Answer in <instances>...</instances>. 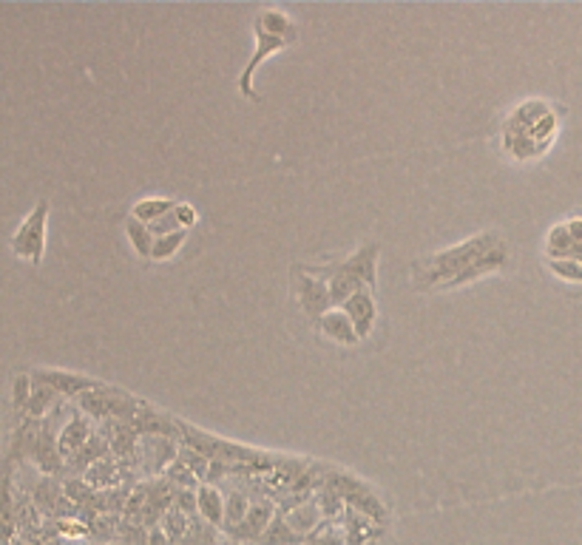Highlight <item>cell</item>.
Wrapping results in <instances>:
<instances>
[{"label": "cell", "instance_id": "2", "mask_svg": "<svg viewBox=\"0 0 582 545\" xmlns=\"http://www.w3.org/2000/svg\"><path fill=\"white\" fill-rule=\"evenodd\" d=\"M506 245L500 233H480L455 247H446L441 253L421 259L412 267V282L418 290H452L466 270H472L483 256H489L494 247Z\"/></svg>", "mask_w": 582, "mask_h": 545}, {"label": "cell", "instance_id": "9", "mask_svg": "<svg viewBox=\"0 0 582 545\" xmlns=\"http://www.w3.org/2000/svg\"><path fill=\"white\" fill-rule=\"evenodd\" d=\"M179 202L174 199H165V196H148V199H140L137 205H134V211H131V219H137L142 225H157L159 219H165L168 213H174Z\"/></svg>", "mask_w": 582, "mask_h": 545}, {"label": "cell", "instance_id": "18", "mask_svg": "<svg viewBox=\"0 0 582 545\" xmlns=\"http://www.w3.org/2000/svg\"><path fill=\"white\" fill-rule=\"evenodd\" d=\"M6 545H29V543H6Z\"/></svg>", "mask_w": 582, "mask_h": 545}, {"label": "cell", "instance_id": "13", "mask_svg": "<svg viewBox=\"0 0 582 545\" xmlns=\"http://www.w3.org/2000/svg\"><path fill=\"white\" fill-rule=\"evenodd\" d=\"M185 239H188V230H177V233H168V236H157L151 259H154V262H168V259H174L179 247L185 245Z\"/></svg>", "mask_w": 582, "mask_h": 545}, {"label": "cell", "instance_id": "15", "mask_svg": "<svg viewBox=\"0 0 582 545\" xmlns=\"http://www.w3.org/2000/svg\"><path fill=\"white\" fill-rule=\"evenodd\" d=\"M174 216H177L179 228H182V230L194 228L196 222H199V213H196L194 205H188V202H179L177 211H174Z\"/></svg>", "mask_w": 582, "mask_h": 545}, {"label": "cell", "instance_id": "3", "mask_svg": "<svg viewBox=\"0 0 582 545\" xmlns=\"http://www.w3.org/2000/svg\"><path fill=\"white\" fill-rule=\"evenodd\" d=\"M378 256H381L378 245H364L358 247L350 259L333 264L330 296H333L336 307H341L358 290H375V282H378Z\"/></svg>", "mask_w": 582, "mask_h": 545}, {"label": "cell", "instance_id": "17", "mask_svg": "<svg viewBox=\"0 0 582 545\" xmlns=\"http://www.w3.org/2000/svg\"><path fill=\"white\" fill-rule=\"evenodd\" d=\"M568 233H571V239H574V245H577V253L582 250V216H571L568 222Z\"/></svg>", "mask_w": 582, "mask_h": 545}, {"label": "cell", "instance_id": "5", "mask_svg": "<svg viewBox=\"0 0 582 545\" xmlns=\"http://www.w3.org/2000/svg\"><path fill=\"white\" fill-rule=\"evenodd\" d=\"M253 35H256V49L250 54L245 71L239 74V94H242L245 100H259V97H256V88H253V77H256V71H259V66L265 63L267 57L284 52L290 43H296V37L273 35V32H267L265 26L256 23V20H253Z\"/></svg>", "mask_w": 582, "mask_h": 545}, {"label": "cell", "instance_id": "14", "mask_svg": "<svg viewBox=\"0 0 582 545\" xmlns=\"http://www.w3.org/2000/svg\"><path fill=\"white\" fill-rule=\"evenodd\" d=\"M548 270L568 284H582V262L580 259H546Z\"/></svg>", "mask_w": 582, "mask_h": 545}, {"label": "cell", "instance_id": "8", "mask_svg": "<svg viewBox=\"0 0 582 545\" xmlns=\"http://www.w3.org/2000/svg\"><path fill=\"white\" fill-rule=\"evenodd\" d=\"M318 330H321L324 338H330L336 344H344V347H355L361 341L358 333H355L353 321L347 318V313L341 307H333L330 313H324V316L318 318Z\"/></svg>", "mask_w": 582, "mask_h": 545}, {"label": "cell", "instance_id": "1", "mask_svg": "<svg viewBox=\"0 0 582 545\" xmlns=\"http://www.w3.org/2000/svg\"><path fill=\"white\" fill-rule=\"evenodd\" d=\"M560 134V114L546 100H523L503 120V151L517 162H534L546 154Z\"/></svg>", "mask_w": 582, "mask_h": 545}, {"label": "cell", "instance_id": "10", "mask_svg": "<svg viewBox=\"0 0 582 545\" xmlns=\"http://www.w3.org/2000/svg\"><path fill=\"white\" fill-rule=\"evenodd\" d=\"M546 259H577V245L568 233V225L560 222L548 230L546 236Z\"/></svg>", "mask_w": 582, "mask_h": 545}, {"label": "cell", "instance_id": "19", "mask_svg": "<svg viewBox=\"0 0 582 545\" xmlns=\"http://www.w3.org/2000/svg\"><path fill=\"white\" fill-rule=\"evenodd\" d=\"M577 259H580V262H582V250H580V253H577Z\"/></svg>", "mask_w": 582, "mask_h": 545}, {"label": "cell", "instance_id": "11", "mask_svg": "<svg viewBox=\"0 0 582 545\" xmlns=\"http://www.w3.org/2000/svg\"><path fill=\"white\" fill-rule=\"evenodd\" d=\"M199 511L205 514L208 523L219 526L228 517V503L222 500V494L216 492L213 486H205V489H199Z\"/></svg>", "mask_w": 582, "mask_h": 545}, {"label": "cell", "instance_id": "4", "mask_svg": "<svg viewBox=\"0 0 582 545\" xmlns=\"http://www.w3.org/2000/svg\"><path fill=\"white\" fill-rule=\"evenodd\" d=\"M46 222H49V202L40 199L35 205V211L20 222V228L12 236V250H15L18 259L40 264L43 250H46Z\"/></svg>", "mask_w": 582, "mask_h": 545}, {"label": "cell", "instance_id": "6", "mask_svg": "<svg viewBox=\"0 0 582 545\" xmlns=\"http://www.w3.org/2000/svg\"><path fill=\"white\" fill-rule=\"evenodd\" d=\"M293 284H296V299H299V307L307 313V316L318 321L324 313H330L336 304H333V296H330V282L318 279L313 273H307L304 267L293 270Z\"/></svg>", "mask_w": 582, "mask_h": 545}, {"label": "cell", "instance_id": "16", "mask_svg": "<svg viewBox=\"0 0 582 545\" xmlns=\"http://www.w3.org/2000/svg\"><path fill=\"white\" fill-rule=\"evenodd\" d=\"M29 404H32V401H29V378L23 375V378L15 381V406H18V409H26Z\"/></svg>", "mask_w": 582, "mask_h": 545}, {"label": "cell", "instance_id": "12", "mask_svg": "<svg viewBox=\"0 0 582 545\" xmlns=\"http://www.w3.org/2000/svg\"><path fill=\"white\" fill-rule=\"evenodd\" d=\"M125 236H128V242H131V247H134L140 256L151 259L157 236L151 233V228H148V225H142V222H137V219H128V222H125Z\"/></svg>", "mask_w": 582, "mask_h": 545}, {"label": "cell", "instance_id": "7", "mask_svg": "<svg viewBox=\"0 0 582 545\" xmlns=\"http://www.w3.org/2000/svg\"><path fill=\"white\" fill-rule=\"evenodd\" d=\"M341 310L347 313V318L353 321L358 338H370L378 321V304H375V290H358L355 296L341 304Z\"/></svg>", "mask_w": 582, "mask_h": 545}]
</instances>
